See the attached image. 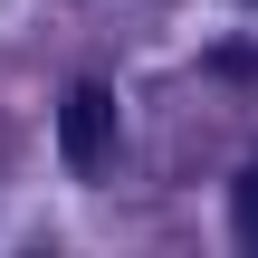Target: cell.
<instances>
[{"label":"cell","instance_id":"obj_1","mask_svg":"<svg viewBox=\"0 0 258 258\" xmlns=\"http://www.w3.org/2000/svg\"><path fill=\"white\" fill-rule=\"evenodd\" d=\"M105 144H115V96L105 86H77L67 96V153L77 163H105Z\"/></svg>","mask_w":258,"mask_h":258},{"label":"cell","instance_id":"obj_2","mask_svg":"<svg viewBox=\"0 0 258 258\" xmlns=\"http://www.w3.org/2000/svg\"><path fill=\"white\" fill-rule=\"evenodd\" d=\"M239 239H249V249H258V163H249V172H239Z\"/></svg>","mask_w":258,"mask_h":258}]
</instances>
